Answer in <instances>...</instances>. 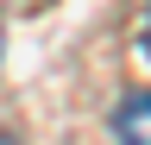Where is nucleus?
<instances>
[{"instance_id": "1", "label": "nucleus", "mask_w": 151, "mask_h": 145, "mask_svg": "<svg viewBox=\"0 0 151 145\" xmlns=\"http://www.w3.org/2000/svg\"><path fill=\"white\" fill-rule=\"evenodd\" d=\"M113 139L120 145H151V95H126L113 107Z\"/></svg>"}, {"instance_id": "2", "label": "nucleus", "mask_w": 151, "mask_h": 145, "mask_svg": "<svg viewBox=\"0 0 151 145\" xmlns=\"http://www.w3.org/2000/svg\"><path fill=\"white\" fill-rule=\"evenodd\" d=\"M145 44H151V25H145Z\"/></svg>"}]
</instances>
